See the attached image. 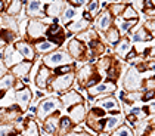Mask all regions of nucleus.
I'll return each instance as SVG.
<instances>
[{
  "label": "nucleus",
  "mask_w": 155,
  "mask_h": 136,
  "mask_svg": "<svg viewBox=\"0 0 155 136\" xmlns=\"http://www.w3.org/2000/svg\"><path fill=\"white\" fill-rule=\"evenodd\" d=\"M47 37H49V40H50L52 43H55V45H61L65 36H64V31L59 28V25L55 22L50 28L47 30Z\"/></svg>",
  "instance_id": "1"
},
{
  "label": "nucleus",
  "mask_w": 155,
  "mask_h": 136,
  "mask_svg": "<svg viewBox=\"0 0 155 136\" xmlns=\"http://www.w3.org/2000/svg\"><path fill=\"white\" fill-rule=\"evenodd\" d=\"M58 104H59V102L56 101V99H47V101H44L43 105H41L40 113H38V117H40V119H44L47 114H50L52 111L58 107Z\"/></svg>",
  "instance_id": "2"
},
{
  "label": "nucleus",
  "mask_w": 155,
  "mask_h": 136,
  "mask_svg": "<svg viewBox=\"0 0 155 136\" xmlns=\"http://www.w3.org/2000/svg\"><path fill=\"white\" fill-rule=\"evenodd\" d=\"M65 61H69V58L64 53V52H56V53H53V55L47 56V58L44 59V62H46L47 65H56V64L65 62Z\"/></svg>",
  "instance_id": "3"
},
{
  "label": "nucleus",
  "mask_w": 155,
  "mask_h": 136,
  "mask_svg": "<svg viewBox=\"0 0 155 136\" xmlns=\"http://www.w3.org/2000/svg\"><path fill=\"white\" fill-rule=\"evenodd\" d=\"M140 85V80H139V76H138V71L136 70H130L127 77H126V87L127 89H135Z\"/></svg>",
  "instance_id": "4"
},
{
  "label": "nucleus",
  "mask_w": 155,
  "mask_h": 136,
  "mask_svg": "<svg viewBox=\"0 0 155 136\" xmlns=\"http://www.w3.org/2000/svg\"><path fill=\"white\" fill-rule=\"evenodd\" d=\"M72 82V77L71 76H65V77H61V79H56L55 83H53V87L55 90H62V89H67Z\"/></svg>",
  "instance_id": "5"
},
{
  "label": "nucleus",
  "mask_w": 155,
  "mask_h": 136,
  "mask_svg": "<svg viewBox=\"0 0 155 136\" xmlns=\"http://www.w3.org/2000/svg\"><path fill=\"white\" fill-rule=\"evenodd\" d=\"M28 31H30V34H31L33 37H38L40 34L44 31V25H43L41 22H38V21H31Z\"/></svg>",
  "instance_id": "6"
},
{
  "label": "nucleus",
  "mask_w": 155,
  "mask_h": 136,
  "mask_svg": "<svg viewBox=\"0 0 155 136\" xmlns=\"http://www.w3.org/2000/svg\"><path fill=\"white\" fill-rule=\"evenodd\" d=\"M69 51H71V53H72L75 58H78V56H81V55L84 53V48H83L81 43H78L77 40H74V42L69 43Z\"/></svg>",
  "instance_id": "7"
},
{
  "label": "nucleus",
  "mask_w": 155,
  "mask_h": 136,
  "mask_svg": "<svg viewBox=\"0 0 155 136\" xmlns=\"http://www.w3.org/2000/svg\"><path fill=\"white\" fill-rule=\"evenodd\" d=\"M62 101L65 102V105H71V104H77V102H81V98L77 95V93H74V92H71V93H67L65 96H64V99Z\"/></svg>",
  "instance_id": "8"
},
{
  "label": "nucleus",
  "mask_w": 155,
  "mask_h": 136,
  "mask_svg": "<svg viewBox=\"0 0 155 136\" xmlns=\"http://www.w3.org/2000/svg\"><path fill=\"white\" fill-rule=\"evenodd\" d=\"M17 98H18V102H21V104L25 107V105L28 104V101H30V90H28V89H24V90L18 92Z\"/></svg>",
  "instance_id": "9"
},
{
  "label": "nucleus",
  "mask_w": 155,
  "mask_h": 136,
  "mask_svg": "<svg viewBox=\"0 0 155 136\" xmlns=\"http://www.w3.org/2000/svg\"><path fill=\"white\" fill-rule=\"evenodd\" d=\"M83 114H84V108L81 105H78L77 108H74L71 111V120L72 121H80V120L83 119Z\"/></svg>",
  "instance_id": "10"
},
{
  "label": "nucleus",
  "mask_w": 155,
  "mask_h": 136,
  "mask_svg": "<svg viewBox=\"0 0 155 136\" xmlns=\"http://www.w3.org/2000/svg\"><path fill=\"white\" fill-rule=\"evenodd\" d=\"M17 46H18V49L21 51V53H22L24 56H27L28 59H31V58L34 56V55H33V51L30 49V46H28V45H25V43H18Z\"/></svg>",
  "instance_id": "11"
},
{
  "label": "nucleus",
  "mask_w": 155,
  "mask_h": 136,
  "mask_svg": "<svg viewBox=\"0 0 155 136\" xmlns=\"http://www.w3.org/2000/svg\"><path fill=\"white\" fill-rule=\"evenodd\" d=\"M30 67H31V64H30V62L21 64V65H18V67L14 68V73H15V74H18V76H24V74H27V73H28Z\"/></svg>",
  "instance_id": "12"
},
{
  "label": "nucleus",
  "mask_w": 155,
  "mask_h": 136,
  "mask_svg": "<svg viewBox=\"0 0 155 136\" xmlns=\"http://www.w3.org/2000/svg\"><path fill=\"white\" fill-rule=\"evenodd\" d=\"M47 76H49V71H47V68H43L41 71H40V74H38V77H37V83L38 86H46V79H47Z\"/></svg>",
  "instance_id": "13"
},
{
  "label": "nucleus",
  "mask_w": 155,
  "mask_h": 136,
  "mask_svg": "<svg viewBox=\"0 0 155 136\" xmlns=\"http://www.w3.org/2000/svg\"><path fill=\"white\" fill-rule=\"evenodd\" d=\"M12 85H14V79L11 76H6L3 80H0V90L9 89V87H12Z\"/></svg>",
  "instance_id": "14"
},
{
  "label": "nucleus",
  "mask_w": 155,
  "mask_h": 136,
  "mask_svg": "<svg viewBox=\"0 0 155 136\" xmlns=\"http://www.w3.org/2000/svg\"><path fill=\"white\" fill-rule=\"evenodd\" d=\"M61 6L62 3H52V8H46V12L49 15H58L61 12Z\"/></svg>",
  "instance_id": "15"
},
{
  "label": "nucleus",
  "mask_w": 155,
  "mask_h": 136,
  "mask_svg": "<svg viewBox=\"0 0 155 136\" xmlns=\"http://www.w3.org/2000/svg\"><path fill=\"white\" fill-rule=\"evenodd\" d=\"M40 5H41L40 2H31V3L28 5V6H30V8H28V14H30V15L40 14V9H38V8H40Z\"/></svg>",
  "instance_id": "16"
},
{
  "label": "nucleus",
  "mask_w": 155,
  "mask_h": 136,
  "mask_svg": "<svg viewBox=\"0 0 155 136\" xmlns=\"http://www.w3.org/2000/svg\"><path fill=\"white\" fill-rule=\"evenodd\" d=\"M87 24H89L87 21H83V19H81V21H78L77 24H69L68 28L71 30V31H77V30H81V28H84Z\"/></svg>",
  "instance_id": "17"
},
{
  "label": "nucleus",
  "mask_w": 155,
  "mask_h": 136,
  "mask_svg": "<svg viewBox=\"0 0 155 136\" xmlns=\"http://www.w3.org/2000/svg\"><path fill=\"white\" fill-rule=\"evenodd\" d=\"M56 121H58V119L56 117H53V119H49L47 121H46V126H44V129H46V132H55V129H56Z\"/></svg>",
  "instance_id": "18"
},
{
  "label": "nucleus",
  "mask_w": 155,
  "mask_h": 136,
  "mask_svg": "<svg viewBox=\"0 0 155 136\" xmlns=\"http://www.w3.org/2000/svg\"><path fill=\"white\" fill-rule=\"evenodd\" d=\"M108 25H109V15H108V14H103L102 17H101V21H99V27H101L102 30H106Z\"/></svg>",
  "instance_id": "19"
},
{
  "label": "nucleus",
  "mask_w": 155,
  "mask_h": 136,
  "mask_svg": "<svg viewBox=\"0 0 155 136\" xmlns=\"http://www.w3.org/2000/svg\"><path fill=\"white\" fill-rule=\"evenodd\" d=\"M108 40H109V43H111V45H115V43H117V40H118V31L111 30V31L108 33Z\"/></svg>",
  "instance_id": "20"
},
{
  "label": "nucleus",
  "mask_w": 155,
  "mask_h": 136,
  "mask_svg": "<svg viewBox=\"0 0 155 136\" xmlns=\"http://www.w3.org/2000/svg\"><path fill=\"white\" fill-rule=\"evenodd\" d=\"M109 89H112V86L102 85V86H99V87H93V89L90 90V93H92V95H95V93H101V92H105V90H109Z\"/></svg>",
  "instance_id": "21"
},
{
  "label": "nucleus",
  "mask_w": 155,
  "mask_h": 136,
  "mask_svg": "<svg viewBox=\"0 0 155 136\" xmlns=\"http://www.w3.org/2000/svg\"><path fill=\"white\" fill-rule=\"evenodd\" d=\"M129 49H130V43H129V42H123V43H121L120 46H118V49H117V52H118L120 55H124V53H126V52L129 51Z\"/></svg>",
  "instance_id": "22"
},
{
  "label": "nucleus",
  "mask_w": 155,
  "mask_h": 136,
  "mask_svg": "<svg viewBox=\"0 0 155 136\" xmlns=\"http://www.w3.org/2000/svg\"><path fill=\"white\" fill-rule=\"evenodd\" d=\"M120 121H121V119H120V117H115V119H111V120H109V121H108V123H106V129H108V130H111V129H114V127H115V126H117V124H118Z\"/></svg>",
  "instance_id": "23"
},
{
  "label": "nucleus",
  "mask_w": 155,
  "mask_h": 136,
  "mask_svg": "<svg viewBox=\"0 0 155 136\" xmlns=\"http://www.w3.org/2000/svg\"><path fill=\"white\" fill-rule=\"evenodd\" d=\"M115 105H117V104H115V101H114L112 98H111V99H108V101H103L102 102V107H103V108H106V110L115 108Z\"/></svg>",
  "instance_id": "24"
},
{
  "label": "nucleus",
  "mask_w": 155,
  "mask_h": 136,
  "mask_svg": "<svg viewBox=\"0 0 155 136\" xmlns=\"http://www.w3.org/2000/svg\"><path fill=\"white\" fill-rule=\"evenodd\" d=\"M52 48H53V45H52V43H47V42L37 45V49H38V51H50Z\"/></svg>",
  "instance_id": "25"
},
{
  "label": "nucleus",
  "mask_w": 155,
  "mask_h": 136,
  "mask_svg": "<svg viewBox=\"0 0 155 136\" xmlns=\"http://www.w3.org/2000/svg\"><path fill=\"white\" fill-rule=\"evenodd\" d=\"M90 71H92V70H90V67H84V70L80 73V80H81V82H86L87 76L90 74Z\"/></svg>",
  "instance_id": "26"
},
{
  "label": "nucleus",
  "mask_w": 155,
  "mask_h": 136,
  "mask_svg": "<svg viewBox=\"0 0 155 136\" xmlns=\"http://www.w3.org/2000/svg\"><path fill=\"white\" fill-rule=\"evenodd\" d=\"M19 6H21V2H14L11 5V8H9V12L11 14H17L18 11H19Z\"/></svg>",
  "instance_id": "27"
},
{
  "label": "nucleus",
  "mask_w": 155,
  "mask_h": 136,
  "mask_svg": "<svg viewBox=\"0 0 155 136\" xmlns=\"http://www.w3.org/2000/svg\"><path fill=\"white\" fill-rule=\"evenodd\" d=\"M118 24H120V27H121V31H127V28L135 24V21H129V22H121V21H118Z\"/></svg>",
  "instance_id": "28"
},
{
  "label": "nucleus",
  "mask_w": 155,
  "mask_h": 136,
  "mask_svg": "<svg viewBox=\"0 0 155 136\" xmlns=\"http://www.w3.org/2000/svg\"><path fill=\"white\" fill-rule=\"evenodd\" d=\"M74 17H75V12H74V11H72V9L69 8V9H67V12H65L64 21H65V22H68L69 19H71V18H74Z\"/></svg>",
  "instance_id": "29"
},
{
  "label": "nucleus",
  "mask_w": 155,
  "mask_h": 136,
  "mask_svg": "<svg viewBox=\"0 0 155 136\" xmlns=\"http://www.w3.org/2000/svg\"><path fill=\"white\" fill-rule=\"evenodd\" d=\"M114 136H132V133H130V130L129 129H126V127H121L120 130L115 133Z\"/></svg>",
  "instance_id": "30"
},
{
  "label": "nucleus",
  "mask_w": 155,
  "mask_h": 136,
  "mask_svg": "<svg viewBox=\"0 0 155 136\" xmlns=\"http://www.w3.org/2000/svg\"><path fill=\"white\" fill-rule=\"evenodd\" d=\"M2 37H5L6 39V42H12V39H14V34L12 33H8V31H2Z\"/></svg>",
  "instance_id": "31"
},
{
  "label": "nucleus",
  "mask_w": 155,
  "mask_h": 136,
  "mask_svg": "<svg viewBox=\"0 0 155 136\" xmlns=\"http://www.w3.org/2000/svg\"><path fill=\"white\" fill-rule=\"evenodd\" d=\"M90 79H92V80H89V83H87V85H89V86H92V85H93V83H98V82L101 80V77H99V74H95V76H92Z\"/></svg>",
  "instance_id": "32"
},
{
  "label": "nucleus",
  "mask_w": 155,
  "mask_h": 136,
  "mask_svg": "<svg viewBox=\"0 0 155 136\" xmlns=\"http://www.w3.org/2000/svg\"><path fill=\"white\" fill-rule=\"evenodd\" d=\"M92 114H93V116H96V117H102L103 116V110H101V108H93V110H92Z\"/></svg>",
  "instance_id": "33"
},
{
  "label": "nucleus",
  "mask_w": 155,
  "mask_h": 136,
  "mask_svg": "<svg viewBox=\"0 0 155 136\" xmlns=\"http://www.w3.org/2000/svg\"><path fill=\"white\" fill-rule=\"evenodd\" d=\"M69 123H71V120L69 119H62L61 120V126H62V129H67L69 126Z\"/></svg>",
  "instance_id": "34"
},
{
  "label": "nucleus",
  "mask_w": 155,
  "mask_h": 136,
  "mask_svg": "<svg viewBox=\"0 0 155 136\" xmlns=\"http://www.w3.org/2000/svg\"><path fill=\"white\" fill-rule=\"evenodd\" d=\"M71 68H72V67H62V68H58V70H56V73H58V74H61V73H68V71H71Z\"/></svg>",
  "instance_id": "35"
},
{
  "label": "nucleus",
  "mask_w": 155,
  "mask_h": 136,
  "mask_svg": "<svg viewBox=\"0 0 155 136\" xmlns=\"http://www.w3.org/2000/svg\"><path fill=\"white\" fill-rule=\"evenodd\" d=\"M126 17H127V18H130V17H136V12H135L133 9H130V8H129V9L126 11Z\"/></svg>",
  "instance_id": "36"
},
{
  "label": "nucleus",
  "mask_w": 155,
  "mask_h": 136,
  "mask_svg": "<svg viewBox=\"0 0 155 136\" xmlns=\"http://www.w3.org/2000/svg\"><path fill=\"white\" fill-rule=\"evenodd\" d=\"M112 11H114V14H120L121 11H123V6H121V5H118V6L115 5V6L112 8Z\"/></svg>",
  "instance_id": "37"
},
{
  "label": "nucleus",
  "mask_w": 155,
  "mask_h": 136,
  "mask_svg": "<svg viewBox=\"0 0 155 136\" xmlns=\"http://www.w3.org/2000/svg\"><path fill=\"white\" fill-rule=\"evenodd\" d=\"M96 8H98V3L95 2V3H92V5H90V8H89V9H90L92 12H95V11H96Z\"/></svg>",
  "instance_id": "38"
},
{
  "label": "nucleus",
  "mask_w": 155,
  "mask_h": 136,
  "mask_svg": "<svg viewBox=\"0 0 155 136\" xmlns=\"http://www.w3.org/2000/svg\"><path fill=\"white\" fill-rule=\"evenodd\" d=\"M71 5H74V6H80V5H83V2H72Z\"/></svg>",
  "instance_id": "39"
},
{
  "label": "nucleus",
  "mask_w": 155,
  "mask_h": 136,
  "mask_svg": "<svg viewBox=\"0 0 155 136\" xmlns=\"http://www.w3.org/2000/svg\"><path fill=\"white\" fill-rule=\"evenodd\" d=\"M5 133H6V129L2 127V129H0V136H5Z\"/></svg>",
  "instance_id": "40"
},
{
  "label": "nucleus",
  "mask_w": 155,
  "mask_h": 136,
  "mask_svg": "<svg viewBox=\"0 0 155 136\" xmlns=\"http://www.w3.org/2000/svg\"><path fill=\"white\" fill-rule=\"evenodd\" d=\"M2 9H3V3L0 2V11H2Z\"/></svg>",
  "instance_id": "41"
},
{
  "label": "nucleus",
  "mask_w": 155,
  "mask_h": 136,
  "mask_svg": "<svg viewBox=\"0 0 155 136\" xmlns=\"http://www.w3.org/2000/svg\"><path fill=\"white\" fill-rule=\"evenodd\" d=\"M3 95H5V93H3V92H2V90H0V98H2V96H3Z\"/></svg>",
  "instance_id": "42"
},
{
  "label": "nucleus",
  "mask_w": 155,
  "mask_h": 136,
  "mask_svg": "<svg viewBox=\"0 0 155 136\" xmlns=\"http://www.w3.org/2000/svg\"><path fill=\"white\" fill-rule=\"evenodd\" d=\"M69 136H78V135H69Z\"/></svg>",
  "instance_id": "43"
},
{
  "label": "nucleus",
  "mask_w": 155,
  "mask_h": 136,
  "mask_svg": "<svg viewBox=\"0 0 155 136\" xmlns=\"http://www.w3.org/2000/svg\"><path fill=\"white\" fill-rule=\"evenodd\" d=\"M0 45H2V43H0Z\"/></svg>",
  "instance_id": "44"
}]
</instances>
